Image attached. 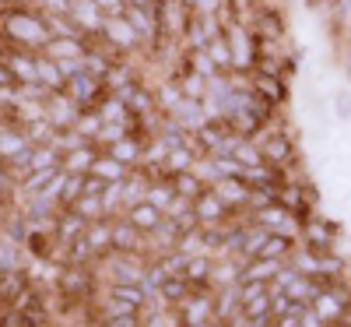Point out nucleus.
Wrapping results in <instances>:
<instances>
[{
	"label": "nucleus",
	"instance_id": "nucleus-1",
	"mask_svg": "<svg viewBox=\"0 0 351 327\" xmlns=\"http://www.w3.org/2000/svg\"><path fill=\"white\" fill-rule=\"evenodd\" d=\"M0 39H8L11 46H21L28 53H43L46 43L53 39L46 18L32 8H0Z\"/></svg>",
	"mask_w": 351,
	"mask_h": 327
},
{
	"label": "nucleus",
	"instance_id": "nucleus-2",
	"mask_svg": "<svg viewBox=\"0 0 351 327\" xmlns=\"http://www.w3.org/2000/svg\"><path fill=\"white\" fill-rule=\"evenodd\" d=\"M225 39H228V49H232V74H253L256 71V32L243 21H228L225 25Z\"/></svg>",
	"mask_w": 351,
	"mask_h": 327
},
{
	"label": "nucleus",
	"instance_id": "nucleus-3",
	"mask_svg": "<svg viewBox=\"0 0 351 327\" xmlns=\"http://www.w3.org/2000/svg\"><path fill=\"white\" fill-rule=\"evenodd\" d=\"M56 292L64 295V303H92L95 295V271L81 264H64V271L56 275Z\"/></svg>",
	"mask_w": 351,
	"mask_h": 327
},
{
	"label": "nucleus",
	"instance_id": "nucleus-4",
	"mask_svg": "<svg viewBox=\"0 0 351 327\" xmlns=\"http://www.w3.org/2000/svg\"><path fill=\"white\" fill-rule=\"evenodd\" d=\"M99 267L109 275V282H144V271H148V260L141 253H120V250H109Z\"/></svg>",
	"mask_w": 351,
	"mask_h": 327
},
{
	"label": "nucleus",
	"instance_id": "nucleus-5",
	"mask_svg": "<svg viewBox=\"0 0 351 327\" xmlns=\"http://www.w3.org/2000/svg\"><path fill=\"white\" fill-rule=\"evenodd\" d=\"M102 43H106L112 53H120V56H127V53H141V49H144L141 39H137V32H134V25L127 21V14H106Z\"/></svg>",
	"mask_w": 351,
	"mask_h": 327
},
{
	"label": "nucleus",
	"instance_id": "nucleus-6",
	"mask_svg": "<svg viewBox=\"0 0 351 327\" xmlns=\"http://www.w3.org/2000/svg\"><path fill=\"white\" fill-rule=\"evenodd\" d=\"M256 144H260V152H263V162H271V166H291L299 159V152H295V141H291V134L288 131H260L256 137H253Z\"/></svg>",
	"mask_w": 351,
	"mask_h": 327
},
{
	"label": "nucleus",
	"instance_id": "nucleus-7",
	"mask_svg": "<svg viewBox=\"0 0 351 327\" xmlns=\"http://www.w3.org/2000/svg\"><path fill=\"white\" fill-rule=\"evenodd\" d=\"M67 95H71L81 109H95V106L109 95V88H106V81H102V78L81 71V74H74V78L67 81Z\"/></svg>",
	"mask_w": 351,
	"mask_h": 327
},
{
	"label": "nucleus",
	"instance_id": "nucleus-8",
	"mask_svg": "<svg viewBox=\"0 0 351 327\" xmlns=\"http://www.w3.org/2000/svg\"><path fill=\"white\" fill-rule=\"evenodd\" d=\"M253 218H256V225H263V229L274 232V236H288V240H295V236H299V222H295V215H291L285 204H278V201L256 207Z\"/></svg>",
	"mask_w": 351,
	"mask_h": 327
},
{
	"label": "nucleus",
	"instance_id": "nucleus-9",
	"mask_svg": "<svg viewBox=\"0 0 351 327\" xmlns=\"http://www.w3.org/2000/svg\"><path fill=\"white\" fill-rule=\"evenodd\" d=\"M71 21L81 28L88 39H102V25H106V11L95 4V0H74L71 4Z\"/></svg>",
	"mask_w": 351,
	"mask_h": 327
},
{
	"label": "nucleus",
	"instance_id": "nucleus-10",
	"mask_svg": "<svg viewBox=\"0 0 351 327\" xmlns=\"http://www.w3.org/2000/svg\"><path fill=\"white\" fill-rule=\"evenodd\" d=\"M180 324L183 327H200L215 324V292H190V300L180 303Z\"/></svg>",
	"mask_w": 351,
	"mask_h": 327
},
{
	"label": "nucleus",
	"instance_id": "nucleus-11",
	"mask_svg": "<svg viewBox=\"0 0 351 327\" xmlns=\"http://www.w3.org/2000/svg\"><path fill=\"white\" fill-rule=\"evenodd\" d=\"M77 116H81V106H77L67 92H53V95H49V102H46V120H49L56 131H71Z\"/></svg>",
	"mask_w": 351,
	"mask_h": 327
},
{
	"label": "nucleus",
	"instance_id": "nucleus-12",
	"mask_svg": "<svg viewBox=\"0 0 351 327\" xmlns=\"http://www.w3.org/2000/svg\"><path fill=\"white\" fill-rule=\"evenodd\" d=\"M193 215H197V225H225L232 218V212L221 204V197L211 187L193 201Z\"/></svg>",
	"mask_w": 351,
	"mask_h": 327
},
{
	"label": "nucleus",
	"instance_id": "nucleus-13",
	"mask_svg": "<svg viewBox=\"0 0 351 327\" xmlns=\"http://www.w3.org/2000/svg\"><path fill=\"white\" fill-rule=\"evenodd\" d=\"M112 250L120 253H144L148 250V236L137 225H130L127 218H112Z\"/></svg>",
	"mask_w": 351,
	"mask_h": 327
},
{
	"label": "nucleus",
	"instance_id": "nucleus-14",
	"mask_svg": "<svg viewBox=\"0 0 351 327\" xmlns=\"http://www.w3.org/2000/svg\"><path fill=\"white\" fill-rule=\"evenodd\" d=\"M211 190L221 197V204L228 207V212H239V207H250V204H253V187H250L246 180H236V176L218 180Z\"/></svg>",
	"mask_w": 351,
	"mask_h": 327
},
{
	"label": "nucleus",
	"instance_id": "nucleus-15",
	"mask_svg": "<svg viewBox=\"0 0 351 327\" xmlns=\"http://www.w3.org/2000/svg\"><path fill=\"white\" fill-rule=\"evenodd\" d=\"M250 81H253V92L267 102L271 109L274 106H281L285 99H288V81L285 78H278V74H260V71H253L250 74Z\"/></svg>",
	"mask_w": 351,
	"mask_h": 327
},
{
	"label": "nucleus",
	"instance_id": "nucleus-16",
	"mask_svg": "<svg viewBox=\"0 0 351 327\" xmlns=\"http://www.w3.org/2000/svg\"><path fill=\"white\" fill-rule=\"evenodd\" d=\"M253 21H256L253 32H256L260 39H281V36H285V14H281L274 4H260V8L253 11Z\"/></svg>",
	"mask_w": 351,
	"mask_h": 327
},
{
	"label": "nucleus",
	"instance_id": "nucleus-17",
	"mask_svg": "<svg viewBox=\"0 0 351 327\" xmlns=\"http://www.w3.org/2000/svg\"><path fill=\"white\" fill-rule=\"evenodd\" d=\"M144 137H137V134H127V137H120V141H112L106 152L112 155V159H120L123 166H130V169H137L141 162H144Z\"/></svg>",
	"mask_w": 351,
	"mask_h": 327
},
{
	"label": "nucleus",
	"instance_id": "nucleus-18",
	"mask_svg": "<svg viewBox=\"0 0 351 327\" xmlns=\"http://www.w3.org/2000/svg\"><path fill=\"white\" fill-rule=\"evenodd\" d=\"M190 292H193V289H190V282H186L183 275H169V278L158 285V292L152 295V300H158L162 306H180V303L190 300ZM148 306H152V303H148Z\"/></svg>",
	"mask_w": 351,
	"mask_h": 327
},
{
	"label": "nucleus",
	"instance_id": "nucleus-19",
	"mask_svg": "<svg viewBox=\"0 0 351 327\" xmlns=\"http://www.w3.org/2000/svg\"><path fill=\"white\" fill-rule=\"evenodd\" d=\"M169 116H172V120H180L190 134H193L197 127L208 124V116H204V102H200V99H186V95L169 109Z\"/></svg>",
	"mask_w": 351,
	"mask_h": 327
},
{
	"label": "nucleus",
	"instance_id": "nucleus-20",
	"mask_svg": "<svg viewBox=\"0 0 351 327\" xmlns=\"http://www.w3.org/2000/svg\"><path fill=\"white\" fill-rule=\"evenodd\" d=\"M84 229H88V222L74 212V207H64L60 218H56V232H53V236H56V247H60V250H64V247H71Z\"/></svg>",
	"mask_w": 351,
	"mask_h": 327
},
{
	"label": "nucleus",
	"instance_id": "nucleus-21",
	"mask_svg": "<svg viewBox=\"0 0 351 327\" xmlns=\"http://www.w3.org/2000/svg\"><path fill=\"white\" fill-rule=\"evenodd\" d=\"M36 78H39V84L49 88V92H67V78H64L60 64L46 53H36Z\"/></svg>",
	"mask_w": 351,
	"mask_h": 327
},
{
	"label": "nucleus",
	"instance_id": "nucleus-22",
	"mask_svg": "<svg viewBox=\"0 0 351 327\" xmlns=\"http://www.w3.org/2000/svg\"><path fill=\"white\" fill-rule=\"evenodd\" d=\"M92 43L95 39H49L43 53L53 56V60H84V53Z\"/></svg>",
	"mask_w": 351,
	"mask_h": 327
},
{
	"label": "nucleus",
	"instance_id": "nucleus-23",
	"mask_svg": "<svg viewBox=\"0 0 351 327\" xmlns=\"http://www.w3.org/2000/svg\"><path fill=\"white\" fill-rule=\"evenodd\" d=\"M28 264H32V253L0 232V267L4 271H28Z\"/></svg>",
	"mask_w": 351,
	"mask_h": 327
},
{
	"label": "nucleus",
	"instance_id": "nucleus-24",
	"mask_svg": "<svg viewBox=\"0 0 351 327\" xmlns=\"http://www.w3.org/2000/svg\"><path fill=\"white\" fill-rule=\"evenodd\" d=\"M99 152H102V148H95L92 141H88L84 148H77V152H71V155L60 159V169H64L67 176H88V172H92V162H95Z\"/></svg>",
	"mask_w": 351,
	"mask_h": 327
},
{
	"label": "nucleus",
	"instance_id": "nucleus-25",
	"mask_svg": "<svg viewBox=\"0 0 351 327\" xmlns=\"http://www.w3.org/2000/svg\"><path fill=\"white\" fill-rule=\"evenodd\" d=\"M106 295H112V300H123V303L137 306L141 313L148 310V292H144L141 282H109V285H106Z\"/></svg>",
	"mask_w": 351,
	"mask_h": 327
},
{
	"label": "nucleus",
	"instance_id": "nucleus-26",
	"mask_svg": "<svg viewBox=\"0 0 351 327\" xmlns=\"http://www.w3.org/2000/svg\"><path fill=\"white\" fill-rule=\"evenodd\" d=\"M123 218L130 222V225H137L144 236H148V232H155L158 225H162V212H158V207H152L148 201H141V204H134V207H127V212H123Z\"/></svg>",
	"mask_w": 351,
	"mask_h": 327
},
{
	"label": "nucleus",
	"instance_id": "nucleus-27",
	"mask_svg": "<svg viewBox=\"0 0 351 327\" xmlns=\"http://www.w3.org/2000/svg\"><path fill=\"white\" fill-rule=\"evenodd\" d=\"M127 172H130V166H123L120 159H112L109 152H99L95 162H92V176H99V180H106V183H123Z\"/></svg>",
	"mask_w": 351,
	"mask_h": 327
},
{
	"label": "nucleus",
	"instance_id": "nucleus-28",
	"mask_svg": "<svg viewBox=\"0 0 351 327\" xmlns=\"http://www.w3.org/2000/svg\"><path fill=\"white\" fill-rule=\"evenodd\" d=\"M302 236H306V247H309L313 253H330V250H334V225H330V222H319V218H316V222L306 225Z\"/></svg>",
	"mask_w": 351,
	"mask_h": 327
},
{
	"label": "nucleus",
	"instance_id": "nucleus-29",
	"mask_svg": "<svg viewBox=\"0 0 351 327\" xmlns=\"http://www.w3.org/2000/svg\"><path fill=\"white\" fill-rule=\"evenodd\" d=\"M309 306H313V313H316L319 320H324L327 327H334V324H337V317H341V310H344V303L337 300V295H334L330 289H324V292H319V295H316V300H313Z\"/></svg>",
	"mask_w": 351,
	"mask_h": 327
},
{
	"label": "nucleus",
	"instance_id": "nucleus-30",
	"mask_svg": "<svg viewBox=\"0 0 351 327\" xmlns=\"http://www.w3.org/2000/svg\"><path fill=\"white\" fill-rule=\"evenodd\" d=\"M88 243H92V250H95V257L102 260L109 250H112V222L109 218H102V222H88Z\"/></svg>",
	"mask_w": 351,
	"mask_h": 327
},
{
	"label": "nucleus",
	"instance_id": "nucleus-31",
	"mask_svg": "<svg viewBox=\"0 0 351 327\" xmlns=\"http://www.w3.org/2000/svg\"><path fill=\"white\" fill-rule=\"evenodd\" d=\"M169 183H172L176 197H183V201H190V204H193V201H197V197H200L204 190H208V183H204L197 172H176Z\"/></svg>",
	"mask_w": 351,
	"mask_h": 327
},
{
	"label": "nucleus",
	"instance_id": "nucleus-32",
	"mask_svg": "<svg viewBox=\"0 0 351 327\" xmlns=\"http://www.w3.org/2000/svg\"><path fill=\"white\" fill-rule=\"evenodd\" d=\"M25 144H28V137H25V131H21V127L0 120V162H8L14 152H21Z\"/></svg>",
	"mask_w": 351,
	"mask_h": 327
},
{
	"label": "nucleus",
	"instance_id": "nucleus-33",
	"mask_svg": "<svg viewBox=\"0 0 351 327\" xmlns=\"http://www.w3.org/2000/svg\"><path fill=\"white\" fill-rule=\"evenodd\" d=\"M43 18H46V28H49L53 39H88L81 28L71 21V14H43Z\"/></svg>",
	"mask_w": 351,
	"mask_h": 327
},
{
	"label": "nucleus",
	"instance_id": "nucleus-34",
	"mask_svg": "<svg viewBox=\"0 0 351 327\" xmlns=\"http://www.w3.org/2000/svg\"><path fill=\"white\" fill-rule=\"evenodd\" d=\"M144 201H148L152 207H158V212L165 215L169 207H172V201H176V190H172L169 180H152V183H148V194H144Z\"/></svg>",
	"mask_w": 351,
	"mask_h": 327
},
{
	"label": "nucleus",
	"instance_id": "nucleus-35",
	"mask_svg": "<svg viewBox=\"0 0 351 327\" xmlns=\"http://www.w3.org/2000/svg\"><path fill=\"white\" fill-rule=\"evenodd\" d=\"M256 257H263V260H288L291 257V240L288 236H274V232H267V240H263V247H260V253Z\"/></svg>",
	"mask_w": 351,
	"mask_h": 327
},
{
	"label": "nucleus",
	"instance_id": "nucleus-36",
	"mask_svg": "<svg viewBox=\"0 0 351 327\" xmlns=\"http://www.w3.org/2000/svg\"><path fill=\"white\" fill-rule=\"evenodd\" d=\"M204 53H208V60H211L221 74H228V71H232V49H228L225 32H221V36H215V39L208 43V49H204Z\"/></svg>",
	"mask_w": 351,
	"mask_h": 327
},
{
	"label": "nucleus",
	"instance_id": "nucleus-37",
	"mask_svg": "<svg viewBox=\"0 0 351 327\" xmlns=\"http://www.w3.org/2000/svg\"><path fill=\"white\" fill-rule=\"evenodd\" d=\"M327 102H330V116H334V120L351 124V88H330Z\"/></svg>",
	"mask_w": 351,
	"mask_h": 327
},
{
	"label": "nucleus",
	"instance_id": "nucleus-38",
	"mask_svg": "<svg viewBox=\"0 0 351 327\" xmlns=\"http://www.w3.org/2000/svg\"><path fill=\"white\" fill-rule=\"evenodd\" d=\"M183 99V88H180V81H162V84H155V102H158V109L162 113H169L176 102H180Z\"/></svg>",
	"mask_w": 351,
	"mask_h": 327
},
{
	"label": "nucleus",
	"instance_id": "nucleus-39",
	"mask_svg": "<svg viewBox=\"0 0 351 327\" xmlns=\"http://www.w3.org/2000/svg\"><path fill=\"white\" fill-rule=\"evenodd\" d=\"M236 155L246 169H256V166H263V152H260V144L253 141V137H239V144H236Z\"/></svg>",
	"mask_w": 351,
	"mask_h": 327
},
{
	"label": "nucleus",
	"instance_id": "nucleus-40",
	"mask_svg": "<svg viewBox=\"0 0 351 327\" xmlns=\"http://www.w3.org/2000/svg\"><path fill=\"white\" fill-rule=\"evenodd\" d=\"M180 88H183V95H186V99H200V102L208 99V78L197 74V71H190V67H186V74H183Z\"/></svg>",
	"mask_w": 351,
	"mask_h": 327
},
{
	"label": "nucleus",
	"instance_id": "nucleus-41",
	"mask_svg": "<svg viewBox=\"0 0 351 327\" xmlns=\"http://www.w3.org/2000/svg\"><path fill=\"white\" fill-rule=\"evenodd\" d=\"M74 131H77L81 137H88V141H95V134L102 131V116H99V109H81V116L74 120Z\"/></svg>",
	"mask_w": 351,
	"mask_h": 327
},
{
	"label": "nucleus",
	"instance_id": "nucleus-42",
	"mask_svg": "<svg viewBox=\"0 0 351 327\" xmlns=\"http://www.w3.org/2000/svg\"><path fill=\"white\" fill-rule=\"evenodd\" d=\"M84 144H88V137H81L74 127L71 131H56V137H53V148L60 152V159L71 155V152H77V148H84Z\"/></svg>",
	"mask_w": 351,
	"mask_h": 327
},
{
	"label": "nucleus",
	"instance_id": "nucleus-43",
	"mask_svg": "<svg viewBox=\"0 0 351 327\" xmlns=\"http://www.w3.org/2000/svg\"><path fill=\"white\" fill-rule=\"evenodd\" d=\"M21 131H25L28 144H53V137H56V127L49 120H36V124H28Z\"/></svg>",
	"mask_w": 351,
	"mask_h": 327
},
{
	"label": "nucleus",
	"instance_id": "nucleus-44",
	"mask_svg": "<svg viewBox=\"0 0 351 327\" xmlns=\"http://www.w3.org/2000/svg\"><path fill=\"white\" fill-rule=\"evenodd\" d=\"M74 212H77L84 222H102V218H106L102 201H99V197H81V201L74 204Z\"/></svg>",
	"mask_w": 351,
	"mask_h": 327
},
{
	"label": "nucleus",
	"instance_id": "nucleus-45",
	"mask_svg": "<svg viewBox=\"0 0 351 327\" xmlns=\"http://www.w3.org/2000/svg\"><path fill=\"white\" fill-rule=\"evenodd\" d=\"M84 194V176H67L64 183V197H60V207H74Z\"/></svg>",
	"mask_w": 351,
	"mask_h": 327
},
{
	"label": "nucleus",
	"instance_id": "nucleus-46",
	"mask_svg": "<svg viewBox=\"0 0 351 327\" xmlns=\"http://www.w3.org/2000/svg\"><path fill=\"white\" fill-rule=\"evenodd\" d=\"M64 183H67V172L60 169L53 176V180L43 187V194H36V197H46V201H53V204H60V197H64Z\"/></svg>",
	"mask_w": 351,
	"mask_h": 327
},
{
	"label": "nucleus",
	"instance_id": "nucleus-47",
	"mask_svg": "<svg viewBox=\"0 0 351 327\" xmlns=\"http://www.w3.org/2000/svg\"><path fill=\"white\" fill-rule=\"evenodd\" d=\"M319 275L324 278H341L344 275V260L334 253H319Z\"/></svg>",
	"mask_w": 351,
	"mask_h": 327
},
{
	"label": "nucleus",
	"instance_id": "nucleus-48",
	"mask_svg": "<svg viewBox=\"0 0 351 327\" xmlns=\"http://www.w3.org/2000/svg\"><path fill=\"white\" fill-rule=\"evenodd\" d=\"M18 194V180L8 172V166L0 162V201H8V197H14Z\"/></svg>",
	"mask_w": 351,
	"mask_h": 327
},
{
	"label": "nucleus",
	"instance_id": "nucleus-49",
	"mask_svg": "<svg viewBox=\"0 0 351 327\" xmlns=\"http://www.w3.org/2000/svg\"><path fill=\"white\" fill-rule=\"evenodd\" d=\"M271 313H274V317L291 313V295H288V292H271Z\"/></svg>",
	"mask_w": 351,
	"mask_h": 327
},
{
	"label": "nucleus",
	"instance_id": "nucleus-50",
	"mask_svg": "<svg viewBox=\"0 0 351 327\" xmlns=\"http://www.w3.org/2000/svg\"><path fill=\"white\" fill-rule=\"evenodd\" d=\"M102 190H106V180H99V176L88 172V176H84V194H81V197H102Z\"/></svg>",
	"mask_w": 351,
	"mask_h": 327
},
{
	"label": "nucleus",
	"instance_id": "nucleus-51",
	"mask_svg": "<svg viewBox=\"0 0 351 327\" xmlns=\"http://www.w3.org/2000/svg\"><path fill=\"white\" fill-rule=\"evenodd\" d=\"M144 317H102L99 327H141Z\"/></svg>",
	"mask_w": 351,
	"mask_h": 327
},
{
	"label": "nucleus",
	"instance_id": "nucleus-52",
	"mask_svg": "<svg viewBox=\"0 0 351 327\" xmlns=\"http://www.w3.org/2000/svg\"><path fill=\"white\" fill-rule=\"evenodd\" d=\"M11 88H18V78L11 74V67L0 60V92H11Z\"/></svg>",
	"mask_w": 351,
	"mask_h": 327
},
{
	"label": "nucleus",
	"instance_id": "nucleus-53",
	"mask_svg": "<svg viewBox=\"0 0 351 327\" xmlns=\"http://www.w3.org/2000/svg\"><path fill=\"white\" fill-rule=\"evenodd\" d=\"M95 4L106 11V14H123V8H127V0H95Z\"/></svg>",
	"mask_w": 351,
	"mask_h": 327
},
{
	"label": "nucleus",
	"instance_id": "nucleus-54",
	"mask_svg": "<svg viewBox=\"0 0 351 327\" xmlns=\"http://www.w3.org/2000/svg\"><path fill=\"white\" fill-rule=\"evenodd\" d=\"M299 324H302V327H327L324 320H319V317L313 313V306H306V313L299 317Z\"/></svg>",
	"mask_w": 351,
	"mask_h": 327
},
{
	"label": "nucleus",
	"instance_id": "nucleus-55",
	"mask_svg": "<svg viewBox=\"0 0 351 327\" xmlns=\"http://www.w3.org/2000/svg\"><path fill=\"white\" fill-rule=\"evenodd\" d=\"M334 327H351V303L341 310V317H337V324H334Z\"/></svg>",
	"mask_w": 351,
	"mask_h": 327
},
{
	"label": "nucleus",
	"instance_id": "nucleus-56",
	"mask_svg": "<svg viewBox=\"0 0 351 327\" xmlns=\"http://www.w3.org/2000/svg\"><path fill=\"white\" fill-rule=\"evenodd\" d=\"M211 327H232V324H225V320H218V324H211Z\"/></svg>",
	"mask_w": 351,
	"mask_h": 327
},
{
	"label": "nucleus",
	"instance_id": "nucleus-57",
	"mask_svg": "<svg viewBox=\"0 0 351 327\" xmlns=\"http://www.w3.org/2000/svg\"><path fill=\"white\" fill-rule=\"evenodd\" d=\"M239 4H246V8H250V0H239Z\"/></svg>",
	"mask_w": 351,
	"mask_h": 327
},
{
	"label": "nucleus",
	"instance_id": "nucleus-58",
	"mask_svg": "<svg viewBox=\"0 0 351 327\" xmlns=\"http://www.w3.org/2000/svg\"><path fill=\"white\" fill-rule=\"evenodd\" d=\"M200 327H211V324H200Z\"/></svg>",
	"mask_w": 351,
	"mask_h": 327
}]
</instances>
